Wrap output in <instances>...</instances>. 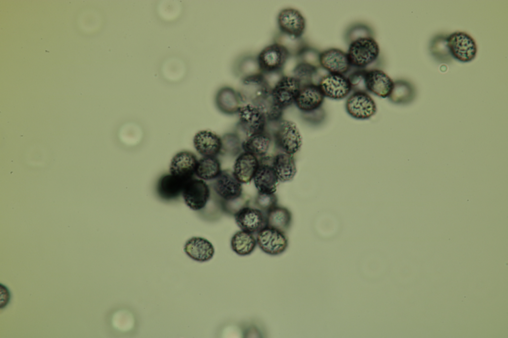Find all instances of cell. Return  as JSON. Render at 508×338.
I'll return each mask as SVG.
<instances>
[{
  "label": "cell",
  "mask_w": 508,
  "mask_h": 338,
  "mask_svg": "<svg viewBox=\"0 0 508 338\" xmlns=\"http://www.w3.org/2000/svg\"><path fill=\"white\" fill-rule=\"evenodd\" d=\"M198 160L195 155L189 151L177 153L172 159L170 173L185 182L193 178Z\"/></svg>",
  "instance_id": "cell-19"
},
{
  "label": "cell",
  "mask_w": 508,
  "mask_h": 338,
  "mask_svg": "<svg viewBox=\"0 0 508 338\" xmlns=\"http://www.w3.org/2000/svg\"><path fill=\"white\" fill-rule=\"evenodd\" d=\"M184 249L190 258L200 262L210 260L215 253L213 244L201 237L194 236L189 239L185 243Z\"/></svg>",
  "instance_id": "cell-22"
},
{
  "label": "cell",
  "mask_w": 508,
  "mask_h": 338,
  "mask_svg": "<svg viewBox=\"0 0 508 338\" xmlns=\"http://www.w3.org/2000/svg\"><path fill=\"white\" fill-rule=\"evenodd\" d=\"M222 169L219 160L216 157H203L198 160L195 175L204 180L215 179Z\"/></svg>",
  "instance_id": "cell-29"
},
{
  "label": "cell",
  "mask_w": 508,
  "mask_h": 338,
  "mask_svg": "<svg viewBox=\"0 0 508 338\" xmlns=\"http://www.w3.org/2000/svg\"><path fill=\"white\" fill-rule=\"evenodd\" d=\"M300 88L301 83L296 77L282 75L272 88V100L284 110L294 104Z\"/></svg>",
  "instance_id": "cell-5"
},
{
  "label": "cell",
  "mask_w": 508,
  "mask_h": 338,
  "mask_svg": "<svg viewBox=\"0 0 508 338\" xmlns=\"http://www.w3.org/2000/svg\"><path fill=\"white\" fill-rule=\"evenodd\" d=\"M182 195L188 207L193 211H199L205 207L210 191L203 180L192 178L186 183Z\"/></svg>",
  "instance_id": "cell-11"
},
{
  "label": "cell",
  "mask_w": 508,
  "mask_h": 338,
  "mask_svg": "<svg viewBox=\"0 0 508 338\" xmlns=\"http://www.w3.org/2000/svg\"><path fill=\"white\" fill-rule=\"evenodd\" d=\"M196 151L203 157H216L223 147L222 139L216 133L201 130L195 134L193 139Z\"/></svg>",
  "instance_id": "cell-20"
},
{
  "label": "cell",
  "mask_w": 508,
  "mask_h": 338,
  "mask_svg": "<svg viewBox=\"0 0 508 338\" xmlns=\"http://www.w3.org/2000/svg\"><path fill=\"white\" fill-rule=\"evenodd\" d=\"M213 187L216 194L226 202H234L240 199L243 194L242 183L230 169L221 170L214 179Z\"/></svg>",
  "instance_id": "cell-12"
},
{
  "label": "cell",
  "mask_w": 508,
  "mask_h": 338,
  "mask_svg": "<svg viewBox=\"0 0 508 338\" xmlns=\"http://www.w3.org/2000/svg\"><path fill=\"white\" fill-rule=\"evenodd\" d=\"M234 217L241 230L253 234L266 226V215L256 208L242 207L234 213Z\"/></svg>",
  "instance_id": "cell-17"
},
{
  "label": "cell",
  "mask_w": 508,
  "mask_h": 338,
  "mask_svg": "<svg viewBox=\"0 0 508 338\" xmlns=\"http://www.w3.org/2000/svg\"><path fill=\"white\" fill-rule=\"evenodd\" d=\"M266 226L286 233L292 223V214L286 207L276 205L266 214Z\"/></svg>",
  "instance_id": "cell-27"
},
{
  "label": "cell",
  "mask_w": 508,
  "mask_h": 338,
  "mask_svg": "<svg viewBox=\"0 0 508 338\" xmlns=\"http://www.w3.org/2000/svg\"><path fill=\"white\" fill-rule=\"evenodd\" d=\"M363 83L367 91L382 98L389 97L394 87L392 79L379 69L365 70Z\"/></svg>",
  "instance_id": "cell-15"
},
{
  "label": "cell",
  "mask_w": 508,
  "mask_h": 338,
  "mask_svg": "<svg viewBox=\"0 0 508 338\" xmlns=\"http://www.w3.org/2000/svg\"><path fill=\"white\" fill-rule=\"evenodd\" d=\"M448 51L455 59L461 62H468L474 58L477 46L474 40L464 32H455L446 39Z\"/></svg>",
  "instance_id": "cell-6"
},
{
  "label": "cell",
  "mask_w": 508,
  "mask_h": 338,
  "mask_svg": "<svg viewBox=\"0 0 508 338\" xmlns=\"http://www.w3.org/2000/svg\"><path fill=\"white\" fill-rule=\"evenodd\" d=\"M291 56L282 45L274 42L263 48L256 56L261 72L265 76L282 74Z\"/></svg>",
  "instance_id": "cell-3"
},
{
  "label": "cell",
  "mask_w": 508,
  "mask_h": 338,
  "mask_svg": "<svg viewBox=\"0 0 508 338\" xmlns=\"http://www.w3.org/2000/svg\"><path fill=\"white\" fill-rule=\"evenodd\" d=\"M279 32L295 39H300L305 32L306 23L302 13L293 8H286L277 16Z\"/></svg>",
  "instance_id": "cell-13"
},
{
  "label": "cell",
  "mask_w": 508,
  "mask_h": 338,
  "mask_svg": "<svg viewBox=\"0 0 508 338\" xmlns=\"http://www.w3.org/2000/svg\"><path fill=\"white\" fill-rule=\"evenodd\" d=\"M242 78L261 73L258 64L256 56H252L242 57L237 63L236 68Z\"/></svg>",
  "instance_id": "cell-30"
},
{
  "label": "cell",
  "mask_w": 508,
  "mask_h": 338,
  "mask_svg": "<svg viewBox=\"0 0 508 338\" xmlns=\"http://www.w3.org/2000/svg\"><path fill=\"white\" fill-rule=\"evenodd\" d=\"M242 82L238 92L242 103L260 107L271 97L272 87L262 73L245 77Z\"/></svg>",
  "instance_id": "cell-1"
},
{
  "label": "cell",
  "mask_w": 508,
  "mask_h": 338,
  "mask_svg": "<svg viewBox=\"0 0 508 338\" xmlns=\"http://www.w3.org/2000/svg\"><path fill=\"white\" fill-rule=\"evenodd\" d=\"M324 98L318 85L312 82L301 86L294 104L301 112L309 113L321 107Z\"/></svg>",
  "instance_id": "cell-16"
},
{
  "label": "cell",
  "mask_w": 508,
  "mask_h": 338,
  "mask_svg": "<svg viewBox=\"0 0 508 338\" xmlns=\"http://www.w3.org/2000/svg\"><path fill=\"white\" fill-rule=\"evenodd\" d=\"M271 164L280 182L291 181L296 174L295 161L292 155L279 153L272 157Z\"/></svg>",
  "instance_id": "cell-24"
},
{
  "label": "cell",
  "mask_w": 508,
  "mask_h": 338,
  "mask_svg": "<svg viewBox=\"0 0 508 338\" xmlns=\"http://www.w3.org/2000/svg\"><path fill=\"white\" fill-rule=\"evenodd\" d=\"M276 146L282 152L294 155L299 151L302 138L296 124L293 121L281 119L273 133Z\"/></svg>",
  "instance_id": "cell-4"
},
{
  "label": "cell",
  "mask_w": 508,
  "mask_h": 338,
  "mask_svg": "<svg viewBox=\"0 0 508 338\" xmlns=\"http://www.w3.org/2000/svg\"><path fill=\"white\" fill-rule=\"evenodd\" d=\"M215 101L218 108L226 113H238L242 105L238 92L229 87H223L218 91Z\"/></svg>",
  "instance_id": "cell-26"
},
{
  "label": "cell",
  "mask_w": 508,
  "mask_h": 338,
  "mask_svg": "<svg viewBox=\"0 0 508 338\" xmlns=\"http://www.w3.org/2000/svg\"><path fill=\"white\" fill-rule=\"evenodd\" d=\"M256 240L259 248L263 252L272 256L283 253L288 246L286 233L267 226L257 233Z\"/></svg>",
  "instance_id": "cell-9"
},
{
  "label": "cell",
  "mask_w": 508,
  "mask_h": 338,
  "mask_svg": "<svg viewBox=\"0 0 508 338\" xmlns=\"http://www.w3.org/2000/svg\"><path fill=\"white\" fill-rule=\"evenodd\" d=\"M256 245V240L254 234L242 230L237 231L231 239L232 250L240 256L251 254L254 250Z\"/></svg>",
  "instance_id": "cell-28"
},
{
  "label": "cell",
  "mask_w": 508,
  "mask_h": 338,
  "mask_svg": "<svg viewBox=\"0 0 508 338\" xmlns=\"http://www.w3.org/2000/svg\"><path fill=\"white\" fill-rule=\"evenodd\" d=\"M325 97L335 100L346 98L353 89L349 78L345 75L328 73L320 79L318 84Z\"/></svg>",
  "instance_id": "cell-10"
},
{
  "label": "cell",
  "mask_w": 508,
  "mask_h": 338,
  "mask_svg": "<svg viewBox=\"0 0 508 338\" xmlns=\"http://www.w3.org/2000/svg\"><path fill=\"white\" fill-rule=\"evenodd\" d=\"M186 182L171 173L164 174L157 181V194L164 200L176 199L182 194Z\"/></svg>",
  "instance_id": "cell-23"
},
{
  "label": "cell",
  "mask_w": 508,
  "mask_h": 338,
  "mask_svg": "<svg viewBox=\"0 0 508 338\" xmlns=\"http://www.w3.org/2000/svg\"><path fill=\"white\" fill-rule=\"evenodd\" d=\"M345 109L350 116L359 120L370 118L377 111L374 99L366 91L361 90L355 91L348 97Z\"/></svg>",
  "instance_id": "cell-7"
},
{
  "label": "cell",
  "mask_w": 508,
  "mask_h": 338,
  "mask_svg": "<svg viewBox=\"0 0 508 338\" xmlns=\"http://www.w3.org/2000/svg\"><path fill=\"white\" fill-rule=\"evenodd\" d=\"M347 54L351 66L363 69L377 60L380 47L372 37L361 36L350 43Z\"/></svg>",
  "instance_id": "cell-2"
},
{
  "label": "cell",
  "mask_w": 508,
  "mask_h": 338,
  "mask_svg": "<svg viewBox=\"0 0 508 338\" xmlns=\"http://www.w3.org/2000/svg\"><path fill=\"white\" fill-rule=\"evenodd\" d=\"M278 198L275 193L268 194L258 193L254 199L256 208L265 215L272 208L277 205Z\"/></svg>",
  "instance_id": "cell-31"
},
{
  "label": "cell",
  "mask_w": 508,
  "mask_h": 338,
  "mask_svg": "<svg viewBox=\"0 0 508 338\" xmlns=\"http://www.w3.org/2000/svg\"><path fill=\"white\" fill-rule=\"evenodd\" d=\"M272 159L265 156L259 160V166L253 178L258 193L271 194L277 190L279 181L272 167Z\"/></svg>",
  "instance_id": "cell-14"
},
{
  "label": "cell",
  "mask_w": 508,
  "mask_h": 338,
  "mask_svg": "<svg viewBox=\"0 0 508 338\" xmlns=\"http://www.w3.org/2000/svg\"><path fill=\"white\" fill-rule=\"evenodd\" d=\"M238 113L240 125L246 137L265 131L267 119L259 108L250 104H244Z\"/></svg>",
  "instance_id": "cell-8"
},
{
  "label": "cell",
  "mask_w": 508,
  "mask_h": 338,
  "mask_svg": "<svg viewBox=\"0 0 508 338\" xmlns=\"http://www.w3.org/2000/svg\"><path fill=\"white\" fill-rule=\"evenodd\" d=\"M271 143L270 135L265 131L246 137L242 143L244 152L260 158L266 156Z\"/></svg>",
  "instance_id": "cell-25"
},
{
  "label": "cell",
  "mask_w": 508,
  "mask_h": 338,
  "mask_svg": "<svg viewBox=\"0 0 508 338\" xmlns=\"http://www.w3.org/2000/svg\"><path fill=\"white\" fill-rule=\"evenodd\" d=\"M318 61L320 66L329 73L345 75L351 67L347 53L337 48H330L321 52Z\"/></svg>",
  "instance_id": "cell-18"
},
{
  "label": "cell",
  "mask_w": 508,
  "mask_h": 338,
  "mask_svg": "<svg viewBox=\"0 0 508 338\" xmlns=\"http://www.w3.org/2000/svg\"><path fill=\"white\" fill-rule=\"evenodd\" d=\"M259 166V161L257 157L244 152L236 159L233 171L242 184L248 183L253 179Z\"/></svg>",
  "instance_id": "cell-21"
}]
</instances>
